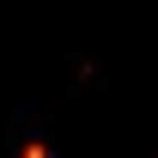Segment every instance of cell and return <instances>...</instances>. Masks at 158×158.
<instances>
[{"mask_svg": "<svg viewBox=\"0 0 158 158\" xmlns=\"http://www.w3.org/2000/svg\"><path fill=\"white\" fill-rule=\"evenodd\" d=\"M24 158H49V152H43V146H24Z\"/></svg>", "mask_w": 158, "mask_h": 158, "instance_id": "6da1fadb", "label": "cell"}]
</instances>
